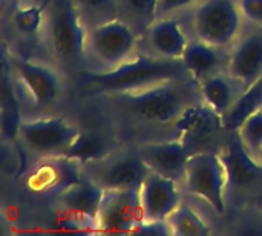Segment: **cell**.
I'll list each match as a JSON object with an SVG mask.
<instances>
[{
	"label": "cell",
	"mask_w": 262,
	"mask_h": 236,
	"mask_svg": "<svg viewBox=\"0 0 262 236\" xmlns=\"http://www.w3.org/2000/svg\"><path fill=\"white\" fill-rule=\"evenodd\" d=\"M12 22L15 29L23 37H35L45 29L46 22V5L45 3H31L21 5L14 11Z\"/></svg>",
	"instance_id": "obj_24"
},
{
	"label": "cell",
	"mask_w": 262,
	"mask_h": 236,
	"mask_svg": "<svg viewBox=\"0 0 262 236\" xmlns=\"http://www.w3.org/2000/svg\"><path fill=\"white\" fill-rule=\"evenodd\" d=\"M114 140L97 131L80 132L72 144L64 151L63 157L74 160L75 163L84 166L98 163L114 154Z\"/></svg>",
	"instance_id": "obj_20"
},
{
	"label": "cell",
	"mask_w": 262,
	"mask_h": 236,
	"mask_svg": "<svg viewBox=\"0 0 262 236\" xmlns=\"http://www.w3.org/2000/svg\"><path fill=\"white\" fill-rule=\"evenodd\" d=\"M178 183L149 172L141 189V207L144 220H167L170 213L181 204Z\"/></svg>",
	"instance_id": "obj_15"
},
{
	"label": "cell",
	"mask_w": 262,
	"mask_h": 236,
	"mask_svg": "<svg viewBox=\"0 0 262 236\" xmlns=\"http://www.w3.org/2000/svg\"><path fill=\"white\" fill-rule=\"evenodd\" d=\"M86 32L72 0H51L46 8L43 34L49 52L60 65L80 66L86 63Z\"/></svg>",
	"instance_id": "obj_3"
},
{
	"label": "cell",
	"mask_w": 262,
	"mask_h": 236,
	"mask_svg": "<svg viewBox=\"0 0 262 236\" xmlns=\"http://www.w3.org/2000/svg\"><path fill=\"white\" fill-rule=\"evenodd\" d=\"M221 51V48L212 46L196 38H190L181 57V63L184 65L189 77L200 83L216 72L226 71L227 57H224Z\"/></svg>",
	"instance_id": "obj_19"
},
{
	"label": "cell",
	"mask_w": 262,
	"mask_h": 236,
	"mask_svg": "<svg viewBox=\"0 0 262 236\" xmlns=\"http://www.w3.org/2000/svg\"><path fill=\"white\" fill-rule=\"evenodd\" d=\"M198 84L203 103L221 120L224 115L229 114V111L244 92V86L238 80H235L227 71L216 72L204 78Z\"/></svg>",
	"instance_id": "obj_18"
},
{
	"label": "cell",
	"mask_w": 262,
	"mask_h": 236,
	"mask_svg": "<svg viewBox=\"0 0 262 236\" xmlns=\"http://www.w3.org/2000/svg\"><path fill=\"white\" fill-rule=\"evenodd\" d=\"M183 184L190 195L206 201L216 215L223 217L226 213L229 183L227 169L221 155L215 152L192 154Z\"/></svg>",
	"instance_id": "obj_6"
},
{
	"label": "cell",
	"mask_w": 262,
	"mask_h": 236,
	"mask_svg": "<svg viewBox=\"0 0 262 236\" xmlns=\"http://www.w3.org/2000/svg\"><path fill=\"white\" fill-rule=\"evenodd\" d=\"M12 66L20 86L35 108H49L58 100L63 84L52 66L28 58H14Z\"/></svg>",
	"instance_id": "obj_13"
},
{
	"label": "cell",
	"mask_w": 262,
	"mask_h": 236,
	"mask_svg": "<svg viewBox=\"0 0 262 236\" xmlns=\"http://www.w3.org/2000/svg\"><path fill=\"white\" fill-rule=\"evenodd\" d=\"M149 172V167L137 151L112 154L98 163L84 166L86 178L104 190L141 189Z\"/></svg>",
	"instance_id": "obj_8"
},
{
	"label": "cell",
	"mask_w": 262,
	"mask_h": 236,
	"mask_svg": "<svg viewBox=\"0 0 262 236\" xmlns=\"http://www.w3.org/2000/svg\"><path fill=\"white\" fill-rule=\"evenodd\" d=\"M143 220L140 189L104 190L98 213V233H134Z\"/></svg>",
	"instance_id": "obj_10"
},
{
	"label": "cell",
	"mask_w": 262,
	"mask_h": 236,
	"mask_svg": "<svg viewBox=\"0 0 262 236\" xmlns=\"http://www.w3.org/2000/svg\"><path fill=\"white\" fill-rule=\"evenodd\" d=\"M243 22L238 0H200L189 11L192 38L221 49L238 40Z\"/></svg>",
	"instance_id": "obj_5"
},
{
	"label": "cell",
	"mask_w": 262,
	"mask_h": 236,
	"mask_svg": "<svg viewBox=\"0 0 262 236\" xmlns=\"http://www.w3.org/2000/svg\"><path fill=\"white\" fill-rule=\"evenodd\" d=\"M34 167L28 172V186L31 190L57 198L61 192L86 178L84 167L63 155L37 158Z\"/></svg>",
	"instance_id": "obj_11"
},
{
	"label": "cell",
	"mask_w": 262,
	"mask_h": 236,
	"mask_svg": "<svg viewBox=\"0 0 262 236\" xmlns=\"http://www.w3.org/2000/svg\"><path fill=\"white\" fill-rule=\"evenodd\" d=\"M236 134L247 152L256 158L262 149V109L250 114L236 129Z\"/></svg>",
	"instance_id": "obj_26"
},
{
	"label": "cell",
	"mask_w": 262,
	"mask_h": 236,
	"mask_svg": "<svg viewBox=\"0 0 262 236\" xmlns=\"http://www.w3.org/2000/svg\"><path fill=\"white\" fill-rule=\"evenodd\" d=\"M238 6L244 20L262 26V0H238Z\"/></svg>",
	"instance_id": "obj_28"
},
{
	"label": "cell",
	"mask_w": 262,
	"mask_h": 236,
	"mask_svg": "<svg viewBox=\"0 0 262 236\" xmlns=\"http://www.w3.org/2000/svg\"><path fill=\"white\" fill-rule=\"evenodd\" d=\"M175 236H206L210 233L207 223L187 204H180L167 218Z\"/></svg>",
	"instance_id": "obj_23"
},
{
	"label": "cell",
	"mask_w": 262,
	"mask_h": 236,
	"mask_svg": "<svg viewBox=\"0 0 262 236\" xmlns=\"http://www.w3.org/2000/svg\"><path fill=\"white\" fill-rule=\"evenodd\" d=\"M200 0H158V17H170L175 12L190 9Z\"/></svg>",
	"instance_id": "obj_29"
},
{
	"label": "cell",
	"mask_w": 262,
	"mask_h": 236,
	"mask_svg": "<svg viewBox=\"0 0 262 236\" xmlns=\"http://www.w3.org/2000/svg\"><path fill=\"white\" fill-rule=\"evenodd\" d=\"M146 38L152 54L167 60H181L189 37L173 17H158L146 29Z\"/></svg>",
	"instance_id": "obj_17"
},
{
	"label": "cell",
	"mask_w": 262,
	"mask_h": 236,
	"mask_svg": "<svg viewBox=\"0 0 262 236\" xmlns=\"http://www.w3.org/2000/svg\"><path fill=\"white\" fill-rule=\"evenodd\" d=\"M106 97L123 115L152 126H173L189 108L203 101L200 84L193 78L166 81L143 91Z\"/></svg>",
	"instance_id": "obj_1"
},
{
	"label": "cell",
	"mask_w": 262,
	"mask_h": 236,
	"mask_svg": "<svg viewBox=\"0 0 262 236\" xmlns=\"http://www.w3.org/2000/svg\"><path fill=\"white\" fill-rule=\"evenodd\" d=\"M137 152L150 172L173 180L178 184L184 183L187 163L192 154H195L183 138L147 141L140 144Z\"/></svg>",
	"instance_id": "obj_12"
},
{
	"label": "cell",
	"mask_w": 262,
	"mask_h": 236,
	"mask_svg": "<svg viewBox=\"0 0 262 236\" xmlns=\"http://www.w3.org/2000/svg\"><path fill=\"white\" fill-rule=\"evenodd\" d=\"M256 160H258V163L262 166V149H261V152H259V155L256 157Z\"/></svg>",
	"instance_id": "obj_30"
},
{
	"label": "cell",
	"mask_w": 262,
	"mask_h": 236,
	"mask_svg": "<svg viewBox=\"0 0 262 236\" xmlns=\"http://www.w3.org/2000/svg\"><path fill=\"white\" fill-rule=\"evenodd\" d=\"M84 84L95 94L115 95L143 91L166 81L190 78L181 60H167L157 55H135L111 71L84 69Z\"/></svg>",
	"instance_id": "obj_2"
},
{
	"label": "cell",
	"mask_w": 262,
	"mask_h": 236,
	"mask_svg": "<svg viewBox=\"0 0 262 236\" xmlns=\"http://www.w3.org/2000/svg\"><path fill=\"white\" fill-rule=\"evenodd\" d=\"M262 109V75L252 83L249 88L244 89L238 101L233 104V108L229 111L227 115L223 117V126L229 131L236 132V129L241 126V123L253 112Z\"/></svg>",
	"instance_id": "obj_21"
},
{
	"label": "cell",
	"mask_w": 262,
	"mask_h": 236,
	"mask_svg": "<svg viewBox=\"0 0 262 236\" xmlns=\"http://www.w3.org/2000/svg\"><path fill=\"white\" fill-rule=\"evenodd\" d=\"M72 3L86 29L121 15V0H72Z\"/></svg>",
	"instance_id": "obj_22"
},
{
	"label": "cell",
	"mask_w": 262,
	"mask_h": 236,
	"mask_svg": "<svg viewBox=\"0 0 262 236\" xmlns=\"http://www.w3.org/2000/svg\"><path fill=\"white\" fill-rule=\"evenodd\" d=\"M223 160L227 169V189L244 192L262 184V166L247 152L236 132Z\"/></svg>",
	"instance_id": "obj_16"
},
{
	"label": "cell",
	"mask_w": 262,
	"mask_h": 236,
	"mask_svg": "<svg viewBox=\"0 0 262 236\" xmlns=\"http://www.w3.org/2000/svg\"><path fill=\"white\" fill-rule=\"evenodd\" d=\"M134 235L172 236V227L167 220H143L134 230Z\"/></svg>",
	"instance_id": "obj_27"
},
{
	"label": "cell",
	"mask_w": 262,
	"mask_h": 236,
	"mask_svg": "<svg viewBox=\"0 0 262 236\" xmlns=\"http://www.w3.org/2000/svg\"><path fill=\"white\" fill-rule=\"evenodd\" d=\"M226 71L238 80L244 89L262 75V31L249 32L238 38L227 55Z\"/></svg>",
	"instance_id": "obj_14"
},
{
	"label": "cell",
	"mask_w": 262,
	"mask_h": 236,
	"mask_svg": "<svg viewBox=\"0 0 262 236\" xmlns=\"http://www.w3.org/2000/svg\"><path fill=\"white\" fill-rule=\"evenodd\" d=\"M137 48V29L120 17L88 29L84 60L92 71H111L135 57Z\"/></svg>",
	"instance_id": "obj_4"
},
{
	"label": "cell",
	"mask_w": 262,
	"mask_h": 236,
	"mask_svg": "<svg viewBox=\"0 0 262 236\" xmlns=\"http://www.w3.org/2000/svg\"><path fill=\"white\" fill-rule=\"evenodd\" d=\"M81 131L64 118L23 120L17 126V137L23 147L37 158L63 155Z\"/></svg>",
	"instance_id": "obj_7"
},
{
	"label": "cell",
	"mask_w": 262,
	"mask_h": 236,
	"mask_svg": "<svg viewBox=\"0 0 262 236\" xmlns=\"http://www.w3.org/2000/svg\"><path fill=\"white\" fill-rule=\"evenodd\" d=\"M103 197L104 189L84 178L55 198L57 212L61 215V220L75 229L97 232Z\"/></svg>",
	"instance_id": "obj_9"
},
{
	"label": "cell",
	"mask_w": 262,
	"mask_h": 236,
	"mask_svg": "<svg viewBox=\"0 0 262 236\" xmlns=\"http://www.w3.org/2000/svg\"><path fill=\"white\" fill-rule=\"evenodd\" d=\"M127 14L134 28L141 26L144 31L158 18V0H121V14Z\"/></svg>",
	"instance_id": "obj_25"
}]
</instances>
